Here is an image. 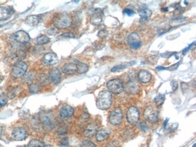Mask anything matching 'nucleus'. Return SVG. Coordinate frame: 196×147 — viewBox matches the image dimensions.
Masks as SVG:
<instances>
[{"label": "nucleus", "instance_id": "f257e3e1", "mask_svg": "<svg viewBox=\"0 0 196 147\" xmlns=\"http://www.w3.org/2000/svg\"><path fill=\"white\" fill-rule=\"evenodd\" d=\"M54 25L58 29H68L72 25V17L70 14L67 12L58 14L54 17Z\"/></svg>", "mask_w": 196, "mask_h": 147}, {"label": "nucleus", "instance_id": "f03ea898", "mask_svg": "<svg viewBox=\"0 0 196 147\" xmlns=\"http://www.w3.org/2000/svg\"><path fill=\"white\" fill-rule=\"evenodd\" d=\"M112 105V93L107 90H103L97 96L96 107L98 109L106 110Z\"/></svg>", "mask_w": 196, "mask_h": 147}, {"label": "nucleus", "instance_id": "7ed1b4c3", "mask_svg": "<svg viewBox=\"0 0 196 147\" xmlns=\"http://www.w3.org/2000/svg\"><path fill=\"white\" fill-rule=\"evenodd\" d=\"M28 70L27 63L23 61H19L15 63L12 67L11 75L15 78H19L26 75Z\"/></svg>", "mask_w": 196, "mask_h": 147}, {"label": "nucleus", "instance_id": "20e7f679", "mask_svg": "<svg viewBox=\"0 0 196 147\" xmlns=\"http://www.w3.org/2000/svg\"><path fill=\"white\" fill-rule=\"evenodd\" d=\"M143 116L147 121L155 124L159 120V110L155 106H149L145 109Z\"/></svg>", "mask_w": 196, "mask_h": 147}, {"label": "nucleus", "instance_id": "39448f33", "mask_svg": "<svg viewBox=\"0 0 196 147\" xmlns=\"http://www.w3.org/2000/svg\"><path fill=\"white\" fill-rule=\"evenodd\" d=\"M107 87L110 93L119 94L124 91V84L123 81L120 79H113L107 82Z\"/></svg>", "mask_w": 196, "mask_h": 147}, {"label": "nucleus", "instance_id": "423d86ee", "mask_svg": "<svg viewBox=\"0 0 196 147\" xmlns=\"http://www.w3.org/2000/svg\"><path fill=\"white\" fill-rule=\"evenodd\" d=\"M139 119V112L136 107H131L127 113V120L130 125H136Z\"/></svg>", "mask_w": 196, "mask_h": 147}, {"label": "nucleus", "instance_id": "0eeeda50", "mask_svg": "<svg viewBox=\"0 0 196 147\" xmlns=\"http://www.w3.org/2000/svg\"><path fill=\"white\" fill-rule=\"evenodd\" d=\"M123 117H124V114H123V111L121 110V109L116 108L110 113L109 120L112 125L117 126L121 123L123 120Z\"/></svg>", "mask_w": 196, "mask_h": 147}, {"label": "nucleus", "instance_id": "6e6552de", "mask_svg": "<svg viewBox=\"0 0 196 147\" xmlns=\"http://www.w3.org/2000/svg\"><path fill=\"white\" fill-rule=\"evenodd\" d=\"M127 44L133 49H137L140 47L142 42H141L140 38H139L137 32H132L127 37Z\"/></svg>", "mask_w": 196, "mask_h": 147}, {"label": "nucleus", "instance_id": "1a4fd4ad", "mask_svg": "<svg viewBox=\"0 0 196 147\" xmlns=\"http://www.w3.org/2000/svg\"><path fill=\"white\" fill-rule=\"evenodd\" d=\"M12 136L15 140L22 141L27 138L28 133L26 129L23 127H16L12 131Z\"/></svg>", "mask_w": 196, "mask_h": 147}, {"label": "nucleus", "instance_id": "9d476101", "mask_svg": "<svg viewBox=\"0 0 196 147\" xmlns=\"http://www.w3.org/2000/svg\"><path fill=\"white\" fill-rule=\"evenodd\" d=\"M124 90L128 93H131V94H135L139 92L140 90V86L139 84V83L135 80H131L127 84L126 86H124Z\"/></svg>", "mask_w": 196, "mask_h": 147}, {"label": "nucleus", "instance_id": "9b49d317", "mask_svg": "<svg viewBox=\"0 0 196 147\" xmlns=\"http://www.w3.org/2000/svg\"><path fill=\"white\" fill-rule=\"evenodd\" d=\"M13 38L17 42L21 43V44H25V43L29 42L30 41V36L27 32H24V31H19V32L14 33Z\"/></svg>", "mask_w": 196, "mask_h": 147}, {"label": "nucleus", "instance_id": "f8f14e48", "mask_svg": "<svg viewBox=\"0 0 196 147\" xmlns=\"http://www.w3.org/2000/svg\"><path fill=\"white\" fill-rule=\"evenodd\" d=\"M49 78L54 84H59L61 81V78H62L61 71L58 68H54L51 69L49 72Z\"/></svg>", "mask_w": 196, "mask_h": 147}, {"label": "nucleus", "instance_id": "ddd939ff", "mask_svg": "<svg viewBox=\"0 0 196 147\" xmlns=\"http://www.w3.org/2000/svg\"><path fill=\"white\" fill-rule=\"evenodd\" d=\"M74 113H75V110L70 105H63L62 107L60 108L59 114L62 118H68V117H72Z\"/></svg>", "mask_w": 196, "mask_h": 147}, {"label": "nucleus", "instance_id": "4468645a", "mask_svg": "<svg viewBox=\"0 0 196 147\" xmlns=\"http://www.w3.org/2000/svg\"><path fill=\"white\" fill-rule=\"evenodd\" d=\"M58 56L52 52L47 53L42 58V63L44 65H53L58 62Z\"/></svg>", "mask_w": 196, "mask_h": 147}, {"label": "nucleus", "instance_id": "2eb2a0df", "mask_svg": "<svg viewBox=\"0 0 196 147\" xmlns=\"http://www.w3.org/2000/svg\"><path fill=\"white\" fill-rule=\"evenodd\" d=\"M97 130L98 126L94 123H91V124H88L86 127L84 131V135L87 138H90V137H92L96 133Z\"/></svg>", "mask_w": 196, "mask_h": 147}, {"label": "nucleus", "instance_id": "dca6fc26", "mask_svg": "<svg viewBox=\"0 0 196 147\" xmlns=\"http://www.w3.org/2000/svg\"><path fill=\"white\" fill-rule=\"evenodd\" d=\"M138 78L142 83H149L152 79V75L146 70H141L138 74Z\"/></svg>", "mask_w": 196, "mask_h": 147}, {"label": "nucleus", "instance_id": "f3484780", "mask_svg": "<svg viewBox=\"0 0 196 147\" xmlns=\"http://www.w3.org/2000/svg\"><path fill=\"white\" fill-rule=\"evenodd\" d=\"M77 69H78V67H77L76 64H75V63H68V64H65L63 66L62 71L63 73L66 74V75H73L75 72H77Z\"/></svg>", "mask_w": 196, "mask_h": 147}, {"label": "nucleus", "instance_id": "a211bd4d", "mask_svg": "<svg viewBox=\"0 0 196 147\" xmlns=\"http://www.w3.org/2000/svg\"><path fill=\"white\" fill-rule=\"evenodd\" d=\"M110 134V131L108 129H103L96 133V139L98 142L106 140Z\"/></svg>", "mask_w": 196, "mask_h": 147}, {"label": "nucleus", "instance_id": "6ab92c4d", "mask_svg": "<svg viewBox=\"0 0 196 147\" xmlns=\"http://www.w3.org/2000/svg\"><path fill=\"white\" fill-rule=\"evenodd\" d=\"M13 13L11 9L5 7H0V21H4L9 19Z\"/></svg>", "mask_w": 196, "mask_h": 147}, {"label": "nucleus", "instance_id": "aec40b11", "mask_svg": "<svg viewBox=\"0 0 196 147\" xmlns=\"http://www.w3.org/2000/svg\"><path fill=\"white\" fill-rule=\"evenodd\" d=\"M41 121L42 122V124L45 126H51L53 124V118L50 113L44 112L41 115H40Z\"/></svg>", "mask_w": 196, "mask_h": 147}, {"label": "nucleus", "instance_id": "412c9836", "mask_svg": "<svg viewBox=\"0 0 196 147\" xmlns=\"http://www.w3.org/2000/svg\"><path fill=\"white\" fill-rule=\"evenodd\" d=\"M138 12L142 19H148L152 15V11L145 5H142V6L139 7Z\"/></svg>", "mask_w": 196, "mask_h": 147}, {"label": "nucleus", "instance_id": "4be33fe9", "mask_svg": "<svg viewBox=\"0 0 196 147\" xmlns=\"http://www.w3.org/2000/svg\"><path fill=\"white\" fill-rule=\"evenodd\" d=\"M40 19L38 15H30L25 21V23L29 26H35L39 23Z\"/></svg>", "mask_w": 196, "mask_h": 147}, {"label": "nucleus", "instance_id": "5701e85b", "mask_svg": "<svg viewBox=\"0 0 196 147\" xmlns=\"http://www.w3.org/2000/svg\"><path fill=\"white\" fill-rule=\"evenodd\" d=\"M78 67V69H77V72L78 74H84L87 71H88V65L86 64L85 63L83 62H80L79 64L77 65Z\"/></svg>", "mask_w": 196, "mask_h": 147}, {"label": "nucleus", "instance_id": "b1692460", "mask_svg": "<svg viewBox=\"0 0 196 147\" xmlns=\"http://www.w3.org/2000/svg\"><path fill=\"white\" fill-rule=\"evenodd\" d=\"M135 63H136L135 61H133V62L127 63V64H119V65H117V66H115L114 68H112L111 72H115V71H120V70L125 69V68H127L128 66H130V65H133V64H134Z\"/></svg>", "mask_w": 196, "mask_h": 147}, {"label": "nucleus", "instance_id": "393cba45", "mask_svg": "<svg viewBox=\"0 0 196 147\" xmlns=\"http://www.w3.org/2000/svg\"><path fill=\"white\" fill-rule=\"evenodd\" d=\"M36 41H37L38 44H40V45H43V44H46L50 42V41L51 40H50V38H49L48 37H47V36L41 35L38 38Z\"/></svg>", "mask_w": 196, "mask_h": 147}, {"label": "nucleus", "instance_id": "a878e982", "mask_svg": "<svg viewBox=\"0 0 196 147\" xmlns=\"http://www.w3.org/2000/svg\"><path fill=\"white\" fill-rule=\"evenodd\" d=\"M44 145H45L41 141L37 139H33L28 144V147H44Z\"/></svg>", "mask_w": 196, "mask_h": 147}, {"label": "nucleus", "instance_id": "bb28decb", "mask_svg": "<svg viewBox=\"0 0 196 147\" xmlns=\"http://www.w3.org/2000/svg\"><path fill=\"white\" fill-rule=\"evenodd\" d=\"M165 98H166V96H165L164 94H159L155 97L154 102H155V103H156V105L159 106V105H162V103H164Z\"/></svg>", "mask_w": 196, "mask_h": 147}, {"label": "nucleus", "instance_id": "cd10ccee", "mask_svg": "<svg viewBox=\"0 0 196 147\" xmlns=\"http://www.w3.org/2000/svg\"><path fill=\"white\" fill-rule=\"evenodd\" d=\"M102 19L101 16L100 15V14H96V15H93V16L92 17L91 19V22L93 23L94 25H98V24H100L101 22Z\"/></svg>", "mask_w": 196, "mask_h": 147}, {"label": "nucleus", "instance_id": "c85d7f7f", "mask_svg": "<svg viewBox=\"0 0 196 147\" xmlns=\"http://www.w3.org/2000/svg\"><path fill=\"white\" fill-rule=\"evenodd\" d=\"M81 147H96V145L90 140H84L81 143Z\"/></svg>", "mask_w": 196, "mask_h": 147}, {"label": "nucleus", "instance_id": "c756f323", "mask_svg": "<svg viewBox=\"0 0 196 147\" xmlns=\"http://www.w3.org/2000/svg\"><path fill=\"white\" fill-rule=\"evenodd\" d=\"M29 90H30V92H32V93H37L40 90V87L38 84H32L29 87Z\"/></svg>", "mask_w": 196, "mask_h": 147}, {"label": "nucleus", "instance_id": "7c9ffc66", "mask_svg": "<svg viewBox=\"0 0 196 147\" xmlns=\"http://www.w3.org/2000/svg\"><path fill=\"white\" fill-rule=\"evenodd\" d=\"M97 35L101 38H106L108 35V32L107 30H100V32H98Z\"/></svg>", "mask_w": 196, "mask_h": 147}, {"label": "nucleus", "instance_id": "2f4dec72", "mask_svg": "<svg viewBox=\"0 0 196 147\" xmlns=\"http://www.w3.org/2000/svg\"><path fill=\"white\" fill-rule=\"evenodd\" d=\"M60 38H75V35L71 34V33H70V32H68V33L66 32V33H64V34L61 35Z\"/></svg>", "mask_w": 196, "mask_h": 147}, {"label": "nucleus", "instance_id": "473e14b6", "mask_svg": "<svg viewBox=\"0 0 196 147\" xmlns=\"http://www.w3.org/2000/svg\"><path fill=\"white\" fill-rule=\"evenodd\" d=\"M7 103V99L5 96H0V107H3Z\"/></svg>", "mask_w": 196, "mask_h": 147}, {"label": "nucleus", "instance_id": "72a5a7b5", "mask_svg": "<svg viewBox=\"0 0 196 147\" xmlns=\"http://www.w3.org/2000/svg\"><path fill=\"white\" fill-rule=\"evenodd\" d=\"M58 29L57 28H51L47 31V33L49 35H55L58 33Z\"/></svg>", "mask_w": 196, "mask_h": 147}, {"label": "nucleus", "instance_id": "f704fd0d", "mask_svg": "<svg viewBox=\"0 0 196 147\" xmlns=\"http://www.w3.org/2000/svg\"><path fill=\"white\" fill-rule=\"evenodd\" d=\"M124 13L129 15V16H131V15H134V11L130 9H125L124 10Z\"/></svg>", "mask_w": 196, "mask_h": 147}, {"label": "nucleus", "instance_id": "c9c22d12", "mask_svg": "<svg viewBox=\"0 0 196 147\" xmlns=\"http://www.w3.org/2000/svg\"><path fill=\"white\" fill-rule=\"evenodd\" d=\"M139 127H140L141 130H143V131H145V130H146L147 129H148V128H147L146 125H145V124H144V123H141V124H139Z\"/></svg>", "mask_w": 196, "mask_h": 147}, {"label": "nucleus", "instance_id": "e433bc0d", "mask_svg": "<svg viewBox=\"0 0 196 147\" xmlns=\"http://www.w3.org/2000/svg\"><path fill=\"white\" fill-rule=\"evenodd\" d=\"M61 144L64 145H68V138H64L61 140Z\"/></svg>", "mask_w": 196, "mask_h": 147}, {"label": "nucleus", "instance_id": "4c0bfd02", "mask_svg": "<svg viewBox=\"0 0 196 147\" xmlns=\"http://www.w3.org/2000/svg\"><path fill=\"white\" fill-rule=\"evenodd\" d=\"M172 85H173V90L174 91V90H176V88H177V86H178L177 82H176V81H173Z\"/></svg>", "mask_w": 196, "mask_h": 147}, {"label": "nucleus", "instance_id": "58836bf2", "mask_svg": "<svg viewBox=\"0 0 196 147\" xmlns=\"http://www.w3.org/2000/svg\"><path fill=\"white\" fill-rule=\"evenodd\" d=\"M2 127L0 126V137H1V136H2Z\"/></svg>", "mask_w": 196, "mask_h": 147}, {"label": "nucleus", "instance_id": "ea45409f", "mask_svg": "<svg viewBox=\"0 0 196 147\" xmlns=\"http://www.w3.org/2000/svg\"><path fill=\"white\" fill-rule=\"evenodd\" d=\"M162 11H168V9H162Z\"/></svg>", "mask_w": 196, "mask_h": 147}, {"label": "nucleus", "instance_id": "a19ab883", "mask_svg": "<svg viewBox=\"0 0 196 147\" xmlns=\"http://www.w3.org/2000/svg\"><path fill=\"white\" fill-rule=\"evenodd\" d=\"M44 147H51V146H48V145H44Z\"/></svg>", "mask_w": 196, "mask_h": 147}, {"label": "nucleus", "instance_id": "79ce46f5", "mask_svg": "<svg viewBox=\"0 0 196 147\" xmlns=\"http://www.w3.org/2000/svg\"><path fill=\"white\" fill-rule=\"evenodd\" d=\"M194 146H195V145H193V146H192V147H194Z\"/></svg>", "mask_w": 196, "mask_h": 147}, {"label": "nucleus", "instance_id": "37998d69", "mask_svg": "<svg viewBox=\"0 0 196 147\" xmlns=\"http://www.w3.org/2000/svg\"><path fill=\"white\" fill-rule=\"evenodd\" d=\"M0 147H3V146H2V145H0Z\"/></svg>", "mask_w": 196, "mask_h": 147}]
</instances>
